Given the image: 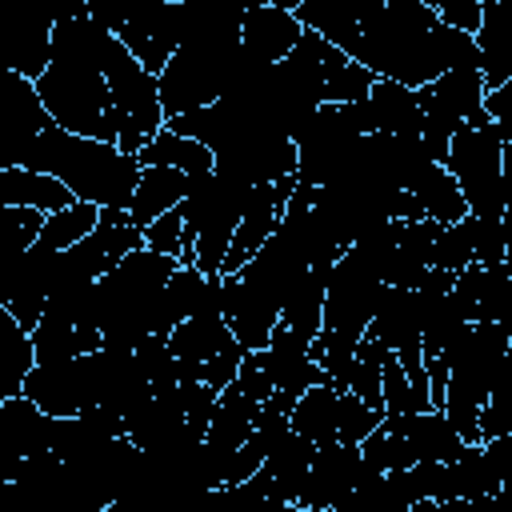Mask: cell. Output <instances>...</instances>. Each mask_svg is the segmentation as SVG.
Listing matches in <instances>:
<instances>
[{
	"instance_id": "obj_1",
	"label": "cell",
	"mask_w": 512,
	"mask_h": 512,
	"mask_svg": "<svg viewBox=\"0 0 512 512\" xmlns=\"http://www.w3.org/2000/svg\"><path fill=\"white\" fill-rule=\"evenodd\" d=\"M348 56L372 76L404 80L412 88L448 68H480L476 32L444 24L428 0H388L372 20L360 24Z\"/></svg>"
},
{
	"instance_id": "obj_2",
	"label": "cell",
	"mask_w": 512,
	"mask_h": 512,
	"mask_svg": "<svg viewBox=\"0 0 512 512\" xmlns=\"http://www.w3.org/2000/svg\"><path fill=\"white\" fill-rule=\"evenodd\" d=\"M108 28L96 24L88 12L68 16L52 28V64L36 80L44 108L52 112L56 124L80 136L96 140H116V120H112V88L104 76V44Z\"/></svg>"
},
{
	"instance_id": "obj_3",
	"label": "cell",
	"mask_w": 512,
	"mask_h": 512,
	"mask_svg": "<svg viewBox=\"0 0 512 512\" xmlns=\"http://www.w3.org/2000/svg\"><path fill=\"white\" fill-rule=\"evenodd\" d=\"M16 164L60 176L76 192V200H88V204H100V208H128L132 192L140 184V172H144L140 156L124 152L116 140H96V136L68 132L56 120L48 128H40L20 148Z\"/></svg>"
},
{
	"instance_id": "obj_4",
	"label": "cell",
	"mask_w": 512,
	"mask_h": 512,
	"mask_svg": "<svg viewBox=\"0 0 512 512\" xmlns=\"http://www.w3.org/2000/svg\"><path fill=\"white\" fill-rule=\"evenodd\" d=\"M176 268H180L176 256L140 244L108 276H100V284H96V316H100L104 340L136 348L144 336H152L156 320H160L164 284L172 280Z\"/></svg>"
},
{
	"instance_id": "obj_5",
	"label": "cell",
	"mask_w": 512,
	"mask_h": 512,
	"mask_svg": "<svg viewBox=\"0 0 512 512\" xmlns=\"http://www.w3.org/2000/svg\"><path fill=\"white\" fill-rule=\"evenodd\" d=\"M508 344H512V328L508 324H488V320H472L468 332L456 340V348L448 352V388H444V416L456 424V432L476 444L480 440V412L488 404V392L508 360Z\"/></svg>"
},
{
	"instance_id": "obj_6",
	"label": "cell",
	"mask_w": 512,
	"mask_h": 512,
	"mask_svg": "<svg viewBox=\"0 0 512 512\" xmlns=\"http://www.w3.org/2000/svg\"><path fill=\"white\" fill-rule=\"evenodd\" d=\"M104 76L112 88V120H116V144L132 156L168 124L164 100H160V76L148 72L132 48L112 32L104 44Z\"/></svg>"
},
{
	"instance_id": "obj_7",
	"label": "cell",
	"mask_w": 512,
	"mask_h": 512,
	"mask_svg": "<svg viewBox=\"0 0 512 512\" xmlns=\"http://www.w3.org/2000/svg\"><path fill=\"white\" fill-rule=\"evenodd\" d=\"M252 184L232 180L216 168L192 176L188 196H184V224L196 236V268L200 272H224V256L232 248L236 224L244 220Z\"/></svg>"
},
{
	"instance_id": "obj_8",
	"label": "cell",
	"mask_w": 512,
	"mask_h": 512,
	"mask_svg": "<svg viewBox=\"0 0 512 512\" xmlns=\"http://www.w3.org/2000/svg\"><path fill=\"white\" fill-rule=\"evenodd\" d=\"M444 168L460 180L468 212H476V216H504L508 212L504 136H500V128L488 112L452 132V148H448Z\"/></svg>"
},
{
	"instance_id": "obj_9",
	"label": "cell",
	"mask_w": 512,
	"mask_h": 512,
	"mask_svg": "<svg viewBox=\"0 0 512 512\" xmlns=\"http://www.w3.org/2000/svg\"><path fill=\"white\" fill-rule=\"evenodd\" d=\"M240 44H180L160 72V100L168 116L216 104L232 80Z\"/></svg>"
},
{
	"instance_id": "obj_10",
	"label": "cell",
	"mask_w": 512,
	"mask_h": 512,
	"mask_svg": "<svg viewBox=\"0 0 512 512\" xmlns=\"http://www.w3.org/2000/svg\"><path fill=\"white\" fill-rule=\"evenodd\" d=\"M380 288H384V280H380L376 264L364 256L360 244H348L332 264L328 300H324V328L360 340L372 324Z\"/></svg>"
},
{
	"instance_id": "obj_11",
	"label": "cell",
	"mask_w": 512,
	"mask_h": 512,
	"mask_svg": "<svg viewBox=\"0 0 512 512\" xmlns=\"http://www.w3.org/2000/svg\"><path fill=\"white\" fill-rule=\"evenodd\" d=\"M360 128L344 116V104H320L300 128H296V176L304 184H328L344 172V164L352 160L356 144H360Z\"/></svg>"
},
{
	"instance_id": "obj_12",
	"label": "cell",
	"mask_w": 512,
	"mask_h": 512,
	"mask_svg": "<svg viewBox=\"0 0 512 512\" xmlns=\"http://www.w3.org/2000/svg\"><path fill=\"white\" fill-rule=\"evenodd\" d=\"M56 268H60V248L48 244H32L16 256H8L4 264V284H0V304L32 332L44 320L48 296L56 288Z\"/></svg>"
},
{
	"instance_id": "obj_13",
	"label": "cell",
	"mask_w": 512,
	"mask_h": 512,
	"mask_svg": "<svg viewBox=\"0 0 512 512\" xmlns=\"http://www.w3.org/2000/svg\"><path fill=\"white\" fill-rule=\"evenodd\" d=\"M52 28L56 20L36 0H0V48L4 68L40 80L52 64Z\"/></svg>"
},
{
	"instance_id": "obj_14",
	"label": "cell",
	"mask_w": 512,
	"mask_h": 512,
	"mask_svg": "<svg viewBox=\"0 0 512 512\" xmlns=\"http://www.w3.org/2000/svg\"><path fill=\"white\" fill-rule=\"evenodd\" d=\"M360 472H364L360 444H348L340 436L316 444V456H312V468H308V480H304V492H300L296 508H304V512H344V504L356 492Z\"/></svg>"
},
{
	"instance_id": "obj_15",
	"label": "cell",
	"mask_w": 512,
	"mask_h": 512,
	"mask_svg": "<svg viewBox=\"0 0 512 512\" xmlns=\"http://www.w3.org/2000/svg\"><path fill=\"white\" fill-rule=\"evenodd\" d=\"M344 116L368 136V132H420L424 124V108H420V92L404 80H388L376 76L368 96L348 100Z\"/></svg>"
},
{
	"instance_id": "obj_16",
	"label": "cell",
	"mask_w": 512,
	"mask_h": 512,
	"mask_svg": "<svg viewBox=\"0 0 512 512\" xmlns=\"http://www.w3.org/2000/svg\"><path fill=\"white\" fill-rule=\"evenodd\" d=\"M48 124H52V112L44 108L36 80L4 68L0 76V168L16 164L20 148Z\"/></svg>"
},
{
	"instance_id": "obj_17",
	"label": "cell",
	"mask_w": 512,
	"mask_h": 512,
	"mask_svg": "<svg viewBox=\"0 0 512 512\" xmlns=\"http://www.w3.org/2000/svg\"><path fill=\"white\" fill-rule=\"evenodd\" d=\"M252 356H256V364H260V372H264V380H268L272 392L300 396L304 388L328 380V372L312 360V340L300 336V332H292L288 324H276L272 340L264 348H256Z\"/></svg>"
},
{
	"instance_id": "obj_18",
	"label": "cell",
	"mask_w": 512,
	"mask_h": 512,
	"mask_svg": "<svg viewBox=\"0 0 512 512\" xmlns=\"http://www.w3.org/2000/svg\"><path fill=\"white\" fill-rule=\"evenodd\" d=\"M52 440H56V416H48L32 396L16 392L0 400V448H4L0 476H8L28 456L52 452Z\"/></svg>"
},
{
	"instance_id": "obj_19",
	"label": "cell",
	"mask_w": 512,
	"mask_h": 512,
	"mask_svg": "<svg viewBox=\"0 0 512 512\" xmlns=\"http://www.w3.org/2000/svg\"><path fill=\"white\" fill-rule=\"evenodd\" d=\"M420 108L432 120H444L452 128L480 120L484 116V96H488V80L484 68H448L436 80L420 84Z\"/></svg>"
},
{
	"instance_id": "obj_20",
	"label": "cell",
	"mask_w": 512,
	"mask_h": 512,
	"mask_svg": "<svg viewBox=\"0 0 512 512\" xmlns=\"http://www.w3.org/2000/svg\"><path fill=\"white\" fill-rule=\"evenodd\" d=\"M132 56L148 68V72H164V64L172 60V52L180 48V4L168 0H148L140 12L128 16V24L116 32Z\"/></svg>"
},
{
	"instance_id": "obj_21",
	"label": "cell",
	"mask_w": 512,
	"mask_h": 512,
	"mask_svg": "<svg viewBox=\"0 0 512 512\" xmlns=\"http://www.w3.org/2000/svg\"><path fill=\"white\" fill-rule=\"evenodd\" d=\"M24 396H32L48 416H76L92 404V380L84 356L36 364L24 380Z\"/></svg>"
},
{
	"instance_id": "obj_22",
	"label": "cell",
	"mask_w": 512,
	"mask_h": 512,
	"mask_svg": "<svg viewBox=\"0 0 512 512\" xmlns=\"http://www.w3.org/2000/svg\"><path fill=\"white\" fill-rule=\"evenodd\" d=\"M452 292L468 320L512 328V272L504 264H468L464 272H456Z\"/></svg>"
},
{
	"instance_id": "obj_23",
	"label": "cell",
	"mask_w": 512,
	"mask_h": 512,
	"mask_svg": "<svg viewBox=\"0 0 512 512\" xmlns=\"http://www.w3.org/2000/svg\"><path fill=\"white\" fill-rule=\"evenodd\" d=\"M384 424L400 432L416 460H456L464 452V436L444 416V408H416V412H384Z\"/></svg>"
},
{
	"instance_id": "obj_24",
	"label": "cell",
	"mask_w": 512,
	"mask_h": 512,
	"mask_svg": "<svg viewBox=\"0 0 512 512\" xmlns=\"http://www.w3.org/2000/svg\"><path fill=\"white\" fill-rule=\"evenodd\" d=\"M304 36V24L292 8L280 4H260L244 12V28H240V44L260 56V60H284Z\"/></svg>"
},
{
	"instance_id": "obj_25",
	"label": "cell",
	"mask_w": 512,
	"mask_h": 512,
	"mask_svg": "<svg viewBox=\"0 0 512 512\" xmlns=\"http://www.w3.org/2000/svg\"><path fill=\"white\" fill-rule=\"evenodd\" d=\"M244 8L232 0H180V44H240Z\"/></svg>"
},
{
	"instance_id": "obj_26",
	"label": "cell",
	"mask_w": 512,
	"mask_h": 512,
	"mask_svg": "<svg viewBox=\"0 0 512 512\" xmlns=\"http://www.w3.org/2000/svg\"><path fill=\"white\" fill-rule=\"evenodd\" d=\"M0 204H28V208H40L48 216V212L76 204V192L52 172L8 164V168H0Z\"/></svg>"
},
{
	"instance_id": "obj_27",
	"label": "cell",
	"mask_w": 512,
	"mask_h": 512,
	"mask_svg": "<svg viewBox=\"0 0 512 512\" xmlns=\"http://www.w3.org/2000/svg\"><path fill=\"white\" fill-rule=\"evenodd\" d=\"M188 184H192V176L180 172V168H168V164H144L140 184H136L132 204H128L132 220H136L140 228H148V224H152L156 216H164L168 208H180L184 196H188Z\"/></svg>"
},
{
	"instance_id": "obj_28",
	"label": "cell",
	"mask_w": 512,
	"mask_h": 512,
	"mask_svg": "<svg viewBox=\"0 0 512 512\" xmlns=\"http://www.w3.org/2000/svg\"><path fill=\"white\" fill-rule=\"evenodd\" d=\"M332 264H336V260L312 264V268L300 276V284L288 292L284 312H280V324H288L292 332H300V336H308V340H316L320 328H324V300H328Z\"/></svg>"
},
{
	"instance_id": "obj_29",
	"label": "cell",
	"mask_w": 512,
	"mask_h": 512,
	"mask_svg": "<svg viewBox=\"0 0 512 512\" xmlns=\"http://www.w3.org/2000/svg\"><path fill=\"white\" fill-rule=\"evenodd\" d=\"M168 344H172V352L180 360L208 364L220 352H228L232 344H240V340H236V332H232V324L224 316H188L168 332Z\"/></svg>"
},
{
	"instance_id": "obj_30",
	"label": "cell",
	"mask_w": 512,
	"mask_h": 512,
	"mask_svg": "<svg viewBox=\"0 0 512 512\" xmlns=\"http://www.w3.org/2000/svg\"><path fill=\"white\" fill-rule=\"evenodd\" d=\"M256 416H260V400L248 396V392L232 380V384L220 392L216 412H212L204 436H208L212 444H220V448H240V444L252 440V432H256Z\"/></svg>"
},
{
	"instance_id": "obj_31",
	"label": "cell",
	"mask_w": 512,
	"mask_h": 512,
	"mask_svg": "<svg viewBox=\"0 0 512 512\" xmlns=\"http://www.w3.org/2000/svg\"><path fill=\"white\" fill-rule=\"evenodd\" d=\"M408 192L416 196L420 216H432V220H440V224H456V220L468 216V200H464V192H460V180H456L444 164H428V168L408 184Z\"/></svg>"
},
{
	"instance_id": "obj_32",
	"label": "cell",
	"mask_w": 512,
	"mask_h": 512,
	"mask_svg": "<svg viewBox=\"0 0 512 512\" xmlns=\"http://www.w3.org/2000/svg\"><path fill=\"white\" fill-rule=\"evenodd\" d=\"M32 368H36L32 332L0 304V400L24 392V380Z\"/></svg>"
},
{
	"instance_id": "obj_33",
	"label": "cell",
	"mask_w": 512,
	"mask_h": 512,
	"mask_svg": "<svg viewBox=\"0 0 512 512\" xmlns=\"http://www.w3.org/2000/svg\"><path fill=\"white\" fill-rule=\"evenodd\" d=\"M292 428L316 444L336 440L340 436V388L332 380L304 388L292 404Z\"/></svg>"
},
{
	"instance_id": "obj_34",
	"label": "cell",
	"mask_w": 512,
	"mask_h": 512,
	"mask_svg": "<svg viewBox=\"0 0 512 512\" xmlns=\"http://www.w3.org/2000/svg\"><path fill=\"white\" fill-rule=\"evenodd\" d=\"M140 164H168V168H180L188 176H200V172L216 168V156H212L208 144H200V140H192V136H184V132H176V128L164 124L140 148Z\"/></svg>"
},
{
	"instance_id": "obj_35",
	"label": "cell",
	"mask_w": 512,
	"mask_h": 512,
	"mask_svg": "<svg viewBox=\"0 0 512 512\" xmlns=\"http://www.w3.org/2000/svg\"><path fill=\"white\" fill-rule=\"evenodd\" d=\"M100 204H88V200H76V204H68V208H60V212H48L44 216V228H40V244H48V248H72V244H80L96 224H100Z\"/></svg>"
},
{
	"instance_id": "obj_36",
	"label": "cell",
	"mask_w": 512,
	"mask_h": 512,
	"mask_svg": "<svg viewBox=\"0 0 512 512\" xmlns=\"http://www.w3.org/2000/svg\"><path fill=\"white\" fill-rule=\"evenodd\" d=\"M380 380H384V412H416V408H432V392L408 376V368L400 364V356H396L392 348H388V356H384Z\"/></svg>"
},
{
	"instance_id": "obj_37",
	"label": "cell",
	"mask_w": 512,
	"mask_h": 512,
	"mask_svg": "<svg viewBox=\"0 0 512 512\" xmlns=\"http://www.w3.org/2000/svg\"><path fill=\"white\" fill-rule=\"evenodd\" d=\"M132 352H136V364L144 368V376L152 380V388H172V384H180V356L172 352L168 336L152 332V336H144Z\"/></svg>"
},
{
	"instance_id": "obj_38",
	"label": "cell",
	"mask_w": 512,
	"mask_h": 512,
	"mask_svg": "<svg viewBox=\"0 0 512 512\" xmlns=\"http://www.w3.org/2000/svg\"><path fill=\"white\" fill-rule=\"evenodd\" d=\"M360 452H364V460L372 464V468H380V472H392V468H412L416 464V456H412V448H408V440L400 436V432H392L384 420L364 436V444H360Z\"/></svg>"
},
{
	"instance_id": "obj_39",
	"label": "cell",
	"mask_w": 512,
	"mask_h": 512,
	"mask_svg": "<svg viewBox=\"0 0 512 512\" xmlns=\"http://www.w3.org/2000/svg\"><path fill=\"white\" fill-rule=\"evenodd\" d=\"M44 228V212L28 208V204H0V236H4V252L16 256L24 248H32L40 240Z\"/></svg>"
},
{
	"instance_id": "obj_40",
	"label": "cell",
	"mask_w": 512,
	"mask_h": 512,
	"mask_svg": "<svg viewBox=\"0 0 512 512\" xmlns=\"http://www.w3.org/2000/svg\"><path fill=\"white\" fill-rule=\"evenodd\" d=\"M500 432H512V348H508V360L488 392L484 412H480V440L500 436Z\"/></svg>"
},
{
	"instance_id": "obj_41",
	"label": "cell",
	"mask_w": 512,
	"mask_h": 512,
	"mask_svg": "<svg viewBox=\"0 0 512 512\" xmlns=\"http://www.w3.org/2000/svg\"><path fill=\"white\" fill-rule=\"evenodd\" d=\"M464 224H468V236H472L476 264H504V252H508V224H504V216H476V212H468Z\"/></svg>"
},
{
	"instance_id": "obj_42",
	"label": "cell",
	"mask_w": 512,
	"mask_h": 512,
	"mask_svg": "<svg viewBox=\"0 0 512 512\" xmlns=\"http://www.w3.org/2000/svg\"><path fill=\"white\" fill-rule=\"evenodd\" d=\"M432 264H436V268H444V272H464L468 264H476L472 236H468V224H464V220H456V224H444V228H440V240H436Z\"/></svg>"
},
{
	"instance_id": "obj_43",
	"label": "cell",
	"mask_w": 512,
	"mask_h": 512,
	"mask_svg": "<svg viewBox=\"0 0 512 512\" xmlns=\"http://www.w3.org/2000/svg\"><path fill=\"white\" fill-rule=\"evenodd\" d=\"M384 420L380 408H372L368 400H360L356 392H340V440L348 444H364V436Z\"/></svg>"
},
{
	"instance_id": "obj_44",
	"label": "cell",
	"mask_w": 512,
	"mask_h": 512,
	"mask_svg": "<svg viewBox=\"0 0 512 512\" xmlns=\"http://www.w3.org/2000/svg\"><path fill=\"white\" fill-rule=\"evenodd\" d=\"M184 232H188V224H184V208H168L164 216H156V220L144 228V244L180 260V256H184Z\"/></svg>"
},
{
	"instance_id": "obj_45",
	"label": "cell",
	"mask_w": 512,
	"mask_h": 512,
	"mask_svg": "<svg viewBox=\"0 0 512 512\" xmlns=\"http://www.w3.org/2000/svg\"><path fill=\"white\" fill-rule=\"evenodd\" d=\"M436 8V16L452 28H464V32H476L480 28V16H484V0H428Z\"/></svg>"
},
{
	"instance_id": "obj_46",
	"label": "cell",
	"mask_w": 512,
	"mask_h": 512,
	"mask_svg": "<svg viewBox=\"0 0 512 512\" xmlns=\"http://www.w3.org/2000/svg\"><path fill=\"white\" fill-rule=\"evenodd\" d=\"M484 112L496 120V128H500V136H504V144H508V140H512V80L488 88V96H484Z\"/></svg>"
},
{
	"instance_id": "obj_47",
	"label": "cell",
	"mask_w": 512,
	"mask_h": 512,
	"mask_svg": "<svg viewBox=\"0 0 512 512\" xmlns=\"http://www.w3.org/2000/svg\"><path fill=\"white\" fill-rule=\"evenodd\" d=\"M504 224H508V252H504V268L512 272V208L504 212Z\"/></svg>"
},
{
	"instance_id": "obj_48",
	"label": "cell",
	"mask_w": 512,
	"mask_h": 512,
	"mask_svg": "<svg viewBox=\"0 0 512 512\" xmlns=\"http://www.w3.org/2000/svg\"><path fill=\"white\" fill-rule=\"evenodd\" d=\"M232 4H236V8H244V12H248V8H260V4H272V0H232Z\"/></svg>"
},
{
	"instance_id": "obj_49",
	"label": "cell",
	"mask_w": 512,
	"mask_h": 512,
	"mask_svg": "<svg viewBox=\"0 0 512 512\" xmlns=\"http://www.w3.org/2000/svg\"><path fill=\"white\" fill-rule=\"evenodd\" d=\"M272 4H280V8H292V12L300 8V0H272Z\"/></svg>"
},
{
	"instance_id": "obj_50",
	"label": "cell",
	"mask_w": 512,
	"mask_h": 512,
	"mask_svg": "<svg viewBox=\"0 0 512 512\" xmlns=\"http://www.w3.org/2000/svg\"><path fill=\"white\" fill-rule=\"evenodd\" d=\"M504 164H512V140L504 144Z\"/></svg>"
},
{
	"instance_id": "obj_51",
	"label": "cell",
	"mask_w": 512,
	"mask_h": 512,
	"mask_svg": "<svg viewBox=\"0 0 512 512\" xmlns=\"http://www.w3.org/2000/svg\"><path fill=\"white\" fill-rule=\"evenodd\" d=\"M168 4H180V0H168Z\"/></svg>"
},
{
	"instance_id": "obj_52",
	"label": "cell",
	"mask_w": 512,
	"mask_h": 512,
	"mask_svg": "<svg viewBox=\"0 0 512 512\" xmlns=\"http://www.w3.org/2000/svg\"><path fill=\"white\" fill-rule=\"evenodd\" d=\"M508 348H512V344H508Z\"/></svg>"
}]
</instances>
